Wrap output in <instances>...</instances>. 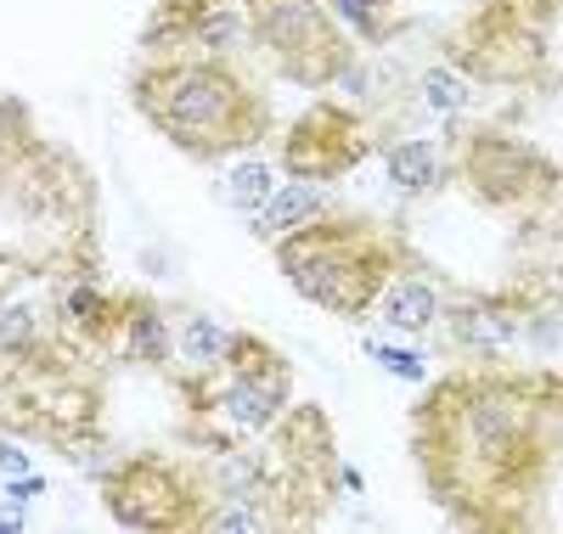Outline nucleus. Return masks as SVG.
<instances>
[{
  "instance_id": "obj_1",
  "label": "nucleus",
  "mask_w": 563,
  "mask_h": 534,
  "mask_svg": "<svg viewBox=\"0 0 563 534\" xmlns=\"http://www.w3.org/2000/svg\"><path fill=\"white\" fill-rule=\"evenodd\" d=\"M558 371L467 360L422 388L406 416V445L422 490L456 529L519 534L541 523L558 483Z\"/></svg>"
},
{
  "instance_id": "obj_2",
  "label": "nucleus",
  "mask_w": 563,
  "mask_h": 534,
  "mask_svg": "<svg viewBox=\"0 0 563 534\" xmlns=\"http://www.w3.org/2000/svg\"><path fill=\"white\" fill-rule=\"evenodd\" d=\"M130 108L192 164L243 158L276 135L271 96L231 57H141Z\"/></svg>"
},
{
  "instance_id": "obj_3",
  "label": "nucleus",
  "mask_w": 563,
  "mask_h": 534,
  "mask_svg": "<svg viewBox=\"0 0 563 534\" xmlns=\"http://www.w3.org/2000/svg\"><path fill=\"white\" fill-rule=\"evenodd\" d=\"M271 254L305 304L339 315V321H366L384 281L417 259L395 225L366 220V214H333V209L288 236H276Z\"/></svg>"
},
{
  "instance_id": "obj_4",
  "label": "nucleus",
  "mask_w": 563,
  "mask_h": 534,
  "mask_svg": "<svg viewBox=\"0 0 563 534\" xmlns=\"http://www.w3.org/2000/svg\"><path fill=\"white\" fill-rule=\"evenodd\" d=\"M0 427L63 456L90 450L102 440V360L63 332L0 349Z\"/></svg>"
},
{
  "instance_id": "obj_5",
  "label": "nucleus",
  "mask_w": 563,
  "mask_h": 534,
  "mask_svg": "<svg viewBox=\"0 0 563 534\" xmlns=\"http://www.w3.org/2000/svg\"><path fill=\"white\" fill-rule=\"evenodd\" d=\"M180 405L186 450H231L249 445L294 405V366L271 337L231 326L225 360L203 377H169Z\"/></svg>"
},
{
  "instance_id": "obj_6",
  "label": "nucleus",
  "mask_w": 563,
  "mask_h": 534,
  "mask_svg": "<svg viewBox=\"0 0 563 534\" xmlns=\"http://www.w3.org/2000/svg\"><path fill=\"white\" fill-rule=\"evenodd\" d=\"M254 456V507L271 518V529H316L339 507V440L333 416L321 405H288L260 440H249Z\"/></svg>"
},
{
  "instance_id": "obj_7",
  "label": "nucleus",
  "mask_w": 563,
  "mask_h": 534,
  "mask_svg": "<svg viewBox=\"0 0 563 534\" xmlns=\"http://www.w3.org/2000/svg\"><path fill=\"white\" fill-rule=\"evenodd\" d=\"M451 68L479 85L530 90L558 68V0H474L451 29Z\"/></svg>"
},
{
  "instance_id": "obj_8",
  "label": "nucleus",
  "mask_w": 563,
  "mask_h": 534,
  "mask_svg": "<svg viewBox=\"0 0 563 534\" xmlns=\"http://www.w3.org/2000/svg\"><path fill=\"white\" fill-rule=\"evenodd\" d=\"M440 153H445V180L462 198H474L485 214L541 225V214L558 209V164L519 135L474 124V130H456Z\"/></svg>"
},
{
  "instance_id": "obj_9",
  "label": "nucleus",
  "mask_w": 563,
  "mask_h": 534,
  "mask_svg": "<svg viewBox=\"0 0 563 534\" xmlns=\"http://www.w3.org/2000/svg\"><path fill=\"white\" fill-rule=\"evenodd\" d=\"M260 63L299 90H333L355 68L344 23L321 0H238Z\"/></svg>"
},
{
  "instance_id": "obj_10",
  "label": "nucleus",
  "mask_w": 563,
  "mask_h": 534,
  "mask_svg": "<svg viewBox=\"0 0 563 534\" xmlns=\"http://www.w3.org/2000/svg\"><path fill=\"white\" fill-rule=\"evenodd\" d=\"M102 507L119 529H141V534H203V512H209V490L198 461L180 456H158V450H135L119 456L102 472Z\"/></svg>"
},
{
  "instance_id": "obj_11",
  "label": "nucleus",
  "mask_w": 563,
  "mask_h": 534,
  "mask_svg": "<svg viewBox=\"0 0 563 534\" xmlns=\"http://www.w3.org/2000/svg\"><path fill=\"white\" fill-rule=\"evenodd\" d=\"M372 153H378V130H372L350 102H333V96H321L316 108H305L288 135H282L276 147V169L288 180H344L355 175Z\"/></svg>"
},
{
  "instance_id": "obj_12",
  "label": "nucleus",
  "mask_w": 563,
  "mask_h": 534,
  "mask_svg": "<svg viewBox=\"0 0 563 534\" xmlns=\"http://www.w3.org/2000/svg\"><path fill=\"white\" fill-rule=\"evenodd\" d=\"M90 355L102 366H141L169 377V355H175V310L158 304L153 293H113L102 332L90 337Z\"/></svg>"
},
{
  "instance_id": "obj_13",
  "label": "nucleus",
  "mask_w": 563,
  "mask_h": 534,
  "mask_svg": "<svg viewBox=\"0 0 563 534\" xmlns=\"http://www.w3.org/2000/svg\"><path fill=\"white\" fill-rule=\"evenodd\" d=\"M440 315H445L451 349L467 355V360H496L501 349H512L525 337V321H519V310H512L507 293H462Z\"/></svg>"
},
{
  "instance_id": "obj_14",
  "label": "nucleus",
  "mask_w": 563,
  "mask_h": 534,
  "mask_svg": "<svg viewBox=\"0 0 563 534\" xmlns=\"http://www.w3.org/2000/svg\"><path fill=\"white\" fill-rule=\"evenodd\" d=\"M440 310H445L440 281L429 276V265H422V259H411V265H400V270L384 281V293H378V304H372L366 321H384L389 332L422 337V332L440 326Z\"/></svg>"
},
{
  "instance_id": "obj_15",
  "label": "nucleus",
  "mask_w": 563,
  "mask_h": 534,
  "mask_svg": "<svg viewBox=\"0 0 563 534\" xmlns=\"http://www.w3.org/2000/svg\"><path fill=\"white\" fill-rule=\"evenodd\" d=\"M220 7V0H153L147 23H141V57H192L198 23Z\"/></svg>"
},
{
  "instance_id": "obj_16",
  "label": "nucleus",
  "mask_w": 563,
  "mask_h": 534,
  "mask_svg": "<svg viewBox=\"0 0 563 534\" xmlns=\"http://www.w3.org/2000/svg\"><path fill=\"white\" fill-rule=\"evenodd\" d=\"M231 326H220L203 310H175V355H169V377H203L225 360Z\"/></svg>"
},
{
  "instance_id": "obj_17",
  "label": "nucleus",
  "mask_w": 563,
  "mask_h": 534,
  "mask_svg": "<svg viewBox=\"0 0 563 534\" xmlns=\"http://www.w3.org/2000/svg\"><path fill=\"white\" fill-rule=\"evenodd\" d=\"M316 214H327V186H316V180H282L271 198H265V209L249 214V220H254L249 231H254L260 242H276V236L310 225Z\"/></svg>"
},
{
  "instance_id": "obj_18",
  "label": "nucleus",
  "mask_w": 563,
  "mask_h": 534,
  "mask_svg": "<svg viewBox=\"0 0 563 534\" xmlns=\"http://www.w3.org/2000/svg\"><path fill=\"white\" fill-rule=\"evenodd\" d=\"M384 164H389V186L400 191V198H434V191L445 186V153L429 135H400Z\"/></svg>"
},
{
  "instance_id": "obj_19",
  "label": "nucleus",
  "mask_w": 563,
  "mask_h": 534,
  "mask_svg": "<svg viewBox=\"0 0 563 534\" xmlns=\"http://www.w3.org/2000/svg\"><path fill=\"white\" fill-rule=\"evenodd\" d=\"M321 7L333 12L339 23H350L366 45H389V40L406 29L400 0H321Z\"/></svg>"
},
{
  "instance_id": "obj_20",
  "label": "nucleus",
  "mask_w": 563,
  "mask_h": 534,
  "mask_svg": "<svg viewBox=\"0 0 563 534\" xmlns=\"http://www.w3.org/2000/svg\"><path fill=\"white\" fill-rule=\"evenodd\" d=\"M276 186H282V169L271 158H249V164H238V169L225 175V203L243 209V214H260Z\"/></svg>"
},
{
  "instance_id": "obj_21",
  "label": "nucleus",
  "mask_w": 563,
  "mask_h": 534,
  "mask_svg": "<svg viewBox=\"0 0 563 534\" xmlns=\"http://www.w3.org/2000/svg\"><path fill=\"white\" fill-rule=\"evenodd\" d=\"M422 96H429L434 113H462L467 102H474V90H467V79H462L451 63H440V68L422 74Z\"/></svg>"
},
{
  "instance_id": "obj_22",
  "label": "nucleus",
  "mask_w": 563,
  "mask_h": 534,
  "mask_svg": "<svg viewBox=\"0 0 563 534\" xmlns=\"http://www.w3.org/2000/svg\"><path fill=\"white\" fill-rule=\"evenodd\" d=\"M34 141V119H29V108L18 102V96H0V169H7L23 147Z\"/></svg>"
},
{
  "instance_id": "obj_23",
  "label": "nucleus",
  "mask_w": 563,
  "mask_h": 534,
  "mask_svg": "<svg viewBox=\"0 0 563 534\" xmlns=\"http://www.w3.org/2000/svg\"><path fill=\"white\" fill-rule=\"evenodd\" d=\"M378 360H384V371H395V377H422L429 366H422V355H411V349H378Z\"/></svg>"
},
{
  "instance_id": "obj_24",
  "label": "nucleus",
  "mask_w": 563,
  "mask_h": 534,
  "mask_svg": "<svg viewBox=\"0 0 563 534\" xmlns=\"http://www.w3.org/2000/svg\"><path fill=\"white\" fill-rule=\"evenodd\" d=\"M0 467H7V472H29V456H23L18 445H7V440H0Z\"/></svg>"
},
{
  "instance_id": "obj_25",
  "label": "nucleus",
  "mask_w": 563,
  "mask_h": 534,
  "mask_svg": "<svg viewBox=\"0 0 563 534\" xmlns=\"http://www.w3.org/2000/svg\"><path fill=\"white\" fill-rule=\"evenodd\" d=\"M29 496H40V478H23V483H18V490H12V501H18V507H23Z\"/></svg>"
},
{
  "instance_id": "obj_26",
  "label": "nucleus",
  "mask_w": 563,
  "mask_h": 534,
  "mask_svg": "<svg viewBox=\"0 0 563 534\" xmlns=\"http://www.w3.org/2000/svg\"><path fill=\"white\" fill-rule=\"evenodd\" d=\"M0 529H23V518L18 512H0Z\"/></svg>"
}]
</instances>
